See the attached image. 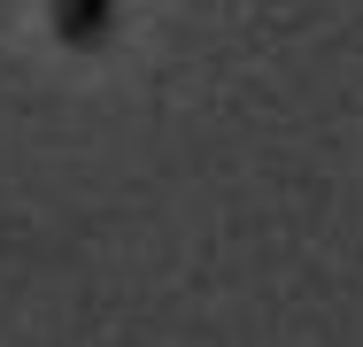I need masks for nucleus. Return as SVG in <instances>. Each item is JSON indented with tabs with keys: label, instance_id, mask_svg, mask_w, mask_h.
Wrapping results in <instances>:
<instances>
[{
	"label": "nucleus",
	"instance_id": "nucleus-1",
	"mask_svg": "<svg viewBox=\"0 0 363 347\" xmlns=\"http://www.w3.org/2000/svg\"><path fill=\"white\" fill-rule=\"evenodd\" d=\"M55 16H62V39H101L116 0H55Z\"/></svg>",
	"mask_w": 363,
	"mask_h": 347
}]
</instances>
